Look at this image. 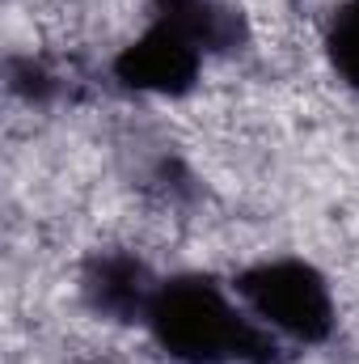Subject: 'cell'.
<instances>
[{
	"label": "cell",
	"instance_id": "5b68a950",
	"mask_svg": "<svg viewBox=\"0 0 359 364\" xmlns=\"http://www.w3.org/2000/svg\"><path fill=\"white\" fill-rule=\"evenodd\" d=\"M330 55H334V68L359 90V0H351V4L334 17Z\"/></svg>",
	"mask_w": 359,
	"mask_h": 364
},
{
	"label": "cell",
	"instance_id": "6da1fadb",
	"mask_svg": "<svg viewBox=\"0 0 359 364\" xmlns=\"http://www.w3.org/2000/svg\"><path fill=\"white\" fill-rule=\"evenodd\" d=\"M153 339L182 364H275L279 339L241 305L237 292L203 275L161 279L144 314Z\"/></svg>",
	"mask_w": 359,
	"mask_h": 364
},
{
	"label": "cell",
	"instance_id": "277c9868",
	"mask_svg": "<svg viewBox=\"0 0 359 364\" xmlns=\"http://www.w3.org/2000/svg\"><path fill=\"white\" fill-rule=\"evenodd\" d=\"M157 279L148 275V267L131 255H101L85 275V296L97 314L118 318V322H144L148 305H153Z\"/></svg>",
	"mask_w": 359,
	"mask_h": 364
},
{
	"label": "cell",
	"instance_id": "3957f363",
	"mask_svg": "<svg viewBox=\"0 0 359 364\" xmlns=\"http://www.w3.org/2000/svg\"><path fill=\"white\" fill-rule=\"evenodd\" d=\"M203 68V47L194 38H186L170 21H157L118 51L114 73L127 90L140 93H161V97H178V93L194 90Z\"/></svg>",
	"mask_w": 359,
	"mask_h": 364
},
{
	"label": "cell",
	"instance_id": "7a4b0ae2",
	"mask_svg": "<svg viewBox=\"0 0 359 364\" xmlns=\"http://www.w3.org/2000/svg\"><path fill=\"white\" fill-rule=\"evenodd\" d=\"M233 292L275 339L321 343L334 331V292L304 259H267L237 275Z\"/></svg>",
	"mask_w": 359,
	"mask_h": 364
}]
</instances>
